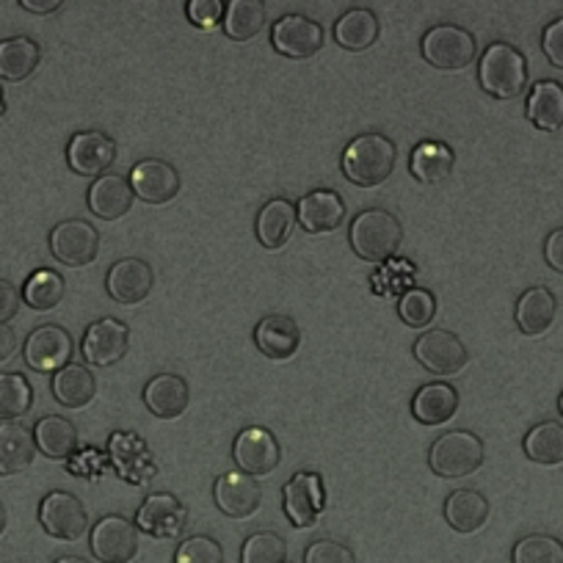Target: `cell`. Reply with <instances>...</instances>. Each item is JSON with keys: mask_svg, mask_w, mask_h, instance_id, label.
<instances>
[{"mask_svg": "<svg viewBox=\"0 0 563 563\" xmlns=\"http://www.w3.org/2000/svg\"><path fill=\"white\" fill-rule=\"evenodd\" d=\"M395 144L382 133H362L351 141L343 153V175L354 186L376 188L393 177Z\"/></svg>", "mask_w": 563, "mask_h": 563, "instance_id": "1", "label": "cell"}, {"mask_svg": "<svg viewBox=\"0 0 563 563\" xmlns=\"http://www.w3.org/2000/svg\"><path fill=\"white\" fill-rule=\"evenodd\" d=\"M349 241L356 257L367 260V263H384V260L398 254L400 243H404V227L389 210H362L351 221Z\"/></svg>", "mask_w": 563, "mask_h": 563, "instance_id": "2", "label": "cell"}, {"mask_svg": "<svg viewBox=\"0 0 563 563\" xmlns=\"http://www.w3.org/2000/svg\"><path fill=\"white\" fill-rule=\"evenodd\" d=\"M478 80L486 95L497 97V100H514L528 86V64L517 47L495 42L481 56Z\"/></svg>", "mask_w": 563, "mask_h": 563, "instance_id": "3", "label": "cell"}, {"mask_svg": "<svg viewBox=\"0 0 563 563\" xmlns=\"http://www.w3.org/2000/svg\"><path fill=\"white\" fill-rule=\"evenodd\" d=\"M481 464H484V442L473 431H448L429 451V467L445 481L467 478L481 470Z\"/></svg>", "mask_w": 563, "mask_h": 563, "instance_id": "4", "label": "cell"}, {"mask_svg": "<svg viewBox=\"0 0 563 563\" xmlns=\"http://www.w3.org/2000/svg\"><path fill=\"white\" fill-rule=\"evenodd\" d=\"M475 40L459 25H437L422 36V58L437 69L459 73L475 62Z\"/></svg>", "mask_w": 563, "mask_h": 563, "instance_id": "5", "label": "cell"}, {"mask_svg": "<svg viewBox=\"0 0 563 563\" xmlns=\"http://www.w3.org/2000/svg\"><path fill=\"white\" fill-rule=\"evenodd\" d=\"M415 360L434 376H459L467 367L470 351L462 340L445 329H431L415 343Z\"/></svg>", "mask_w": 563, "mask_h": 563, "instance_id": "6", "label": "cell"}, {"mask_svg": "<svg viewBox=\"0 0 563 563\" xmlns=\"http://www.w3.org/2000/svg\"><path fill=\"white\" fill-rule=\"evenodd\" d=\"M53 257L69 268H84L91 265L100 254V232L84 219H69L53 227L51 232Z\"/></svg>", "mask_w": 563, "mask_h": 563, "instance_id": "7", "label": "cell"}, {"mask_svg": "<svg viewBox=\"0 0 563 563\" xmlns=\"http://www.w3.org/2000/svg\"><path fill=\"white\" fill-rule=\"evenodd\" d=\"M40 522L53 539L78 541L89 530V514L84 503L69 492H51L40 506Z\"/></svg>", "mask_w": 563, "mask_h": 563, "instance_id": "8", "label": "cell"}, {"mask_svg": "<svg viewBox=\"0 0 563 563\" xmlns=\"http://www.w3.org/2000/svg\"><path fill=\"white\" fill-rule=\"evenodd\" d=\"M130 349V329L117 318H100L91 323L80 343V354L89 365L111 367L128 356Z\"/></svg>", "mask_w": 563, "mask_h": 563, "instance_id": "9", "label": "cell"}, {"mask_svg": "<svg viewBox=\"0 0 563 563\" xmlns=\"http://www.w3.org/2000/svg\"><path fill=\"white\" fill-rule=\"evenodd\" d=\"M232 459H235L241 473L252 475V478H263V475L274 473L279 467L282 448L268 429L252 426V429H243L238 434L235 445H232Z\"/></svg>", "mask_w": 563, "mask_h": 563, "instance_id": "10", "label": "cell"}, {"mask_svg": "<svg viewBox=\"0 0 563 563\" xmlns=\"http://www.w3.org/2000/svg\"><path fill=\"white\" fill-rule=\"evenodd\" d=\"M25 365L34 367L36 373H58L62 367L69 365L73 356V338L67 329L58 323H45V327L34 329L25 340Z\"/></svg>", "mask_w": 563, "mask_h": 563, "instance_id": "11", "label": "cell"}, {"mask_svg": "<svg viewBox=\"0 0 563 563\" xmlns=\"http://www.w3.org/2000/svg\"><path fill=\"white\" fill-rule=\"evenodd\" d=\"M117 161V141L100 130H84L69 139L67 164L80 177H100Z\"/></svg>", "mask_w": 563, "mask_h": 563, "instance_id": "12", "label": "cell"}, {"mask_svg": "<svg viewBox=\"0 0 563 563\" xmlns=\"http://www.w3.org/2000/svg\"><path fill=\"white\" fill-rule=\"evenodd\" d=\"M91 552L100 563H130L139 555V528L124 517H102L91 528Z\"/></svg>", "mask_w": 563, "mask_h": 563, "instance_id": "13", "label": "cell"}, {"mask_svg": "<svg viewBox=\"0 0 563 563\" xmlns=\"http://www.w3.org/2000/svg\"><path fill=\"white\" fill-rule=\"evenodd\" d=\"M271 42H274V51L282 53L285 58L305 62V58H312L323 47V29L316 20L301 18V14H288V18L274 23Z\"/></svg>", "mask_w": 563, "mask_h": 563, "instance_id": "14", "label": "cell"}, {"mask_svg": "<svg viewBox=\"0 0 563 563\" xmlns=\"http://www.w3.org/2000/svg\"><path fill=\"white\" fill-rule=\"evenodd\" d=\"M155 285V271L150 268V263L139 257H128L119 260V263L111 265L106 276V290L117 305L133 307L141 305V301L147 299L153 294Z\"/></svg>", "mask_w": 563, "mask_h": 563, "instance_id": "15", "label": "cell"}, {"mask_svg": "<svg viewBox=\"0 0 563 563\" xmlns=\"http://www.w3.org/2000/svg\"><path fill=\"white\" fill-rule=\"evenodd\" d=\"M133 194L147 205H166L180 194V172L161 158L139 161L130 172Z\"/></svg>", "mask_w": 563, "mask_h": 563, "instance_id": "16", "label": "cell"}, {"mask_svg": "<svg viewBox=\"0 0 563 563\" xmlns=\"http://www.w3.org/2000/svg\"><path fill=\"white\" fill-rule=\"evenodd\" d=\"M285 514L296 528H312L321 517L327 497H323V484L318 473H296L285 484Z\"/></svg>", "mask_w": 563, "mask_h": 563, "instance_id": "17", "label": "cell"}, {"mask_svg": "<svg viewBox=\"0 0 563 563\" xmlns=\"http://www.w3.org/2000/svg\"><path fill=\"white\" fill-rule=\"evenodd\" d=\"M213 497L221 514L232 519H249L257 514L260 500H263V486L257 478L235 470V473H224L216 481Z\"/></svg>", "mask_w": 563, "mask_h": 563, "instance_id": "18", "label": "cell"}, {"mask_svg": "<svg viewBox=\"0 0 563 563\" xmlns=\"http://www.w3.org/2000/svg\"><path fill=\"white\" fill-rule=\"evenodd\" d=\"M188 511L175 495H150L144 500V506L139 508V517H135V525H139L144 533L155 536V539H177V536L186 530Z\"/></svg>", "mask_w": 563, "mask_h": 563, "instance_id": "19", "label": "cell"}, {"mask_svg": "<svg viewBox=\"0 0 563 563\" xmlns=\"http://www.w3.org/2000/svg\"><path fill=\"white\" fill-rule=\"evenodd\" d=\"M296 219H299L301 230L310 232V235L334 232L345 221V202L340 199V194L321 188V191L301 197V202L296 205Z\"/></svg>", "mask_w": 563, "mask_h": 563, "instance_id": "20", "label": "cell"}, {"mask_svg": "<svg viewBox=\"0 0 563 563\" xmlns=\"http://www.w3.org/2000/svg\"><path fill=\"white\" fill-rule=\"evenodd\" d=\"M254 345L260 354L274 362H285L296 356L301 345V329L288 316H268L254 327Z\"/></svg>", "mask_w": 563, "mask_h": 563, "instance_id": "21", "label": "cell"}, {"mask_svg": "<svg viewBox=\"0 0 563 563\" xmlns=\"http://www.w3.org/2000/svg\"><path fill=\"white\" fill-rule=\"evenodd\" d=\"M144 404L158 420H177L186 415L191 404V389L188 382L177 373H161L144 387Z\"/></svg>", "mask_w": 563, "mask_h": 563, "instance_id": "22", "label": "cell"}, {"mask_svg": "<svg viewBox=\"0 0 563 563\" xmlns=\"http://www.w3.org/2000/svg\"><path fill=\"white\" fill-rule=\"evenodd\" d=\"M108 451H111L113 467L119 470V475H122L128 484L141 486V484H147V481L155 475L153 456H150L144 442H141L135 434L117 431V434L111 437V442H108Z\"/></svg>", "mask_w": 563, "mask_h": 563, "instance_id": "23", "label": "cell"}, {"mask_svg": "<svg viewBox=\"0 0 563 563\" xmlns=\"http://www.w3.org/2000/svg\"><path fill=\"white\" fill-rule=\"evenodd\" d=\"M133 186L122 175H102L89 188V210L102 221H117L133 208Z\"/></svg>", "mask_w": 563, "mask_h": 563, "instance_id": "24", "label": "cell"}, {"mask_svg": "<svg viewBox=\"0 0 563 563\" xmlns=\"http://www.w3.org/2000/svg\"><path fill=\"white\" fill-rule=\"evenodd\" d=\"M34 431L23 422H0V475H18L34 464L36 459Z\"/></svg>", "mask_w": 563, "mask_h": 563, "instance_id": "25", "label": "cell"}, {"mask_svg": "<svg viewBox=\"0 0 563 563\" xmlns=\"http://www.w3.org/2000/svg\"><path fill=\"white\" fill-rule=\"evenodd\" d=\"M296 224H299V219H296V205L285 197L271 199V202L263 205V210L257 216V241L268 252H276V249H282L290 241Z\"/></svg>", "mask_w": 563, "mask_h": 563, "instance_id": "26", "label": "cell"}, {"mask_svg": "<svg viewBox=\"0 0 563 563\" xmlns=\"http://www.w3.org/2000/svg\"><path fill=\"white\" fill-rule=\"evenodd\" d=\"M459 411V393L451 384H426L415 393L411 400V415L422 426H445L448 420H453Z\"/></svg>", "mask_w": 563, "mask_h": 563, "instance_id": "27", "label": "cell"}, {"mask_svg": "<svg viewBox=\"0 0 563 563\" xmlns=\"http://www.w3.org/2000/svg\"><path fill=\"white\" fill-rule=\"evenodd\" d=\"M558 316V301L552 290L530 288L519 296L517 301V327L528 338H541L550 332Z\"/></svg>", "mask_w": 563, "mask_h": 563, "instance_id": "28", "label": "cell"}, {"mask_svg": "<svg viewBox=\"0 0 563 563\" xmlns=\"http://www.w3.org/2000/svg\"><path fill=\"white\" fill-rule=\"evenodd\" d=\"M34 440L40 453H45L53 462H67L75 456V451L80 448V437L75 422H69L67 417H42L34 429Z\"/></svg>", "mask_w": 563, "mask_h": 563, "instance_id": "29", "label": "cell"}, {"mask_svg": "<svg viewBox=\"0 0 563 563\" xmlns=\"http://www.w3.org/2000/svg\"><path fill=\"white\" fill-rule=\"evenodd\" d=\"M42 62V51L29 36H12L0 42V80L20 84L36 73Z\"/></svg>", "mask_w": 563, "mask_h": 563, "instance_id": "30", "label": "cell"}, {"mask_svg": "<svg viewBox=\"0 0 563 563\" xmlns=\"http://www.w3.org/2000/svg\"><path fill=\"white\" fill-rule=\"evenodd\" d=\"M445 519L456 533H478L489 519V500L475 489H459L445 500Z\"/></svg>", "mask_w": 563, "mask_h": 563, "instance_id": "31", "label": "cell"}, {"mask_svg": "<svg viewBox=\"0 0 563 563\" xmlns=\"http://www.w3.org/2000/svg\"><path fill=\"white\" fill-rule=\"evenodd\" d=\"M456 164V155L448 147L445 141H420L415 150H411V175L417 177L426 186H434L442 183L453 172Z\"/></svg>", "mask_w": 563, "mask_h": 563, "instance_id": "32", "label": "cell"}, {"mask_svg": "<svg viewBox=\"0 0 563 563\" xmlns=\"http://www.w3.org/2000/svg\"><path fill=\"white\" fill-rule=\"evenodd\" d=\"M97 395V378L89 367L67 365L53 373V398L67 409H84Z\"/></svg>", "mask_w": 563, "mask_h": 563, "instance_id": "33", "label": "cell"}, {"mask_svg": "<svg viewBox=\"0 0 563 563\" xmlns=\"http://www.w3.org/2000/svg\"><path fill=\"white\" fill-rule=\"evenodd\" d=\"M528 119L539 130L555 133L563 128V86L555 80H541L528 97Z\"/></svg>", "mask_w": 563, "mask_h": 563, "instance_id": "34", "label": "cell"}, {"mask_svg": "<svg viewBox=\"0 0 563 563\" xmlns=\"http://www.w3.org/2000/svg\"><path fill=\"white\" fill-rule=\"evenodd\" d=\"M378 18L371 9H351L334 25V40L340 47L351 53H362L376 45L378 40Z\"/></svg>", "mask_w": 563, "mask_h": 563, "instance_id": "35", "label": "cell"}, {"mask_svg": "<svg viewBox=\"0 0 563 563\" xmlns=\"http://www.w3.org/2000/svg\"><path fill=\"white\" fill-rule=\"evenodd\" d=\"M265 29L263 0H230L224 12V31L230 40L249 42Z\"/></svg>", "mask_w": 563, "mask_h": 563, "instance_id": "36", "label": "cell"}, {"mask_svg": "<svg viewBox=\"0 0 563 563\" xmlns=\"http://www.w3.org/2000/svg\"><path fill=\"white\" fill-rule=\"evenodd\" d=\"M525 453L530 462L555 467L563 464V426L561 422H539L525 437Z\"/></svg>", "mask_w": 563, "mask_h": 563, "instance_id": "37", "label": "cell"}, {"mask_svg": "<svg viewBox=\"0 0 563 563\" xmlns=\"http://www.w3.org/2000/svg\"><path fill=\"white\" fill-rule=\"evenodd\" d=\"M64 294H67V285H64V276L56 274V271H36V274L29 276L23 288V301L36 312L56 310L62 305Z\"/></svg>", "mask_w": 563, "mask_h": 563, "instance_id": "38", "label": "cell"}, {"mask_svg": "<svg viewBox=\"0 0 563 563\" xmlns=\"http://www.w3.org/2000/svg\"><path fill=\"white\" fill-rule=\"evenodd\" d=\"M34 404V389L20 373H0V422H12L29 415Z\"/></svg>", "mask_w": 563, "mask_h": 563, "instance_id": "39", "label": "cell"}, {"mask_svg": "<svg viewBox=\"0 0 563 563\" xmlns=\"http://www.w3.org/2000/svg\"><path fill=\"white\" fill-rule=\"evenodd\" d=\"M288 558V544L274 530H260L243 541L241 563H285Z\"/></svg>", "mask_w": 563, "mask_h": 563, "instance_id": "40", "label": "cell"}, {"mask_svg": "<svg viewBox=\"0 0 563 563\" xmlns=\"http://www.w3.org/2000/svg\"><path fill=\"white\" fill-rule=\"evenodd\" d=\"M514 563H563V544L555 536H525L514 547Z\"/></svg>", "mask_w": 563, "mask_h": 563, "instance_id": "41", "label": "cell"}, {"mask_svg": "<svg viewBox=\"0 0 563 563\" xmlns=\"http://www.w3.org/2000/svg\"><path fill=\"white\" fill-rule=\"evenodd\" d=\"M398 316L406 327L422 329L429 327L437 316V299L431 290L411 288L398 299Z\"/></svg>", "mask_w": 563, "mask_h": 563, "instance_id": "42", "label": "cell"}, {"mask_svg": "<svg viewBox=\"0 0 563 563\" xmlns=\"http://www.w3.org/2000/svg\"><path fill=\"white\" fill-rule=\"evenodd\" d=\"M177 563H224V550L210 536H191L177 550Z\"/></svg>", "mask_w": 563, "mask_h": 563, "instance_id": "43", "label": "cell"}, {"mask_svg": "<svg viewBox=\"0 0 563 563\" xmlns=\"http://www.w3.org/2000/svg\"><path fill=\"white\" fill-rule=\"evenodd\" d=\"M305 563H356L354 552L334 539H318L307 547Z\"/></svg>", "mask_w": 563, "mask_h": 563, "instance_id": "44", "label": "cell"}, {"mask_svg": "<svg viewBox=\"0 0 563 563\" xmlns=\"http://www.w3.org/2000/svg\"><path fill=\"white\" fill-rule=\"evenodd\" d=\"M224 0H188V20L199 29H216L219 23H224Z\"/></svg>", "mask_w": 563, "mask_h": 563, "instance_id": "45", "label": "cell"}, {"mask_svg": "<svg viewBox=\"0 0 563 563\" xmlns=\"http://www.w3.org/2000/svg\"><path fill=\"white\" fill-rule=\"evenodd\" d=\"M541 47H544L547 58H550L558 69H563V18L547 25L544 36H541Z\"/></svg>", "mask_w": 563, "mask_h": 563, "instance_id": "46", "label": "cell"}, {"mask_svg": "<svg viewBox=\"0 0 563 563\" xmlns=\"http://www.w3.org/2000/svg\"><path fill=\"white\" fill-rule=\"evenodd\" d=\"M23 294L9 279H0V323H9L20 312Z\"/></svg>", "mask_w": 563, "mask_h": 563, "instance_id": "47", "label": "cell"}, {"mask_svg": "<svg viewBox=\"0 0 563 563\" xmlns=\"http://www.w3.org/2000/svg\"><path fill=\"white\" fill-rule=\"evenodd\" d=\"M544 257H547V263H550L552 271L563 274V227L561 230L550 232V238H547V243H544Z\"/></svg>", "mask_w": 563, "mask_h": 563, "instance_id": "48", "label": "cell"}, {"mask_svg": "<svg viewBox=\"0 0 563 563\" xmlns=\"http://www.w3.org/2000/svg\"><path fill=\"white\" fill-rule=\"evenodd\" d=\"M14 354H18V334L12 327L0 323V362L12 360Z\"/></svg>", "mask_w": 563, "mask_h": 563, "instance_id": "49", "label": "cell"}, {"mask_svg": "<svg viewBox=\"0 0 563 563\" xmlns=\"http://www.w3.org/2000/svg\"><path fill=\"white\" fill-rule=\"evenodd\" d=\"M64 0H20V7L31 14H53Z\"/></svg>", "mask_w": 563, "mask_h": 563, "instance_id": "50", "label": "cell"}, {"mask_svg": "<svg viewBox=\"0 0 563 563\" xmlns=\"http://www.w3.org/2000/svg\"><path fill=\"white\" fill-rule=\"evenodd\" d=\"M53 563H89V561H84V558H75V555H64V558H58V561H53Z\"/></svg>", "mask_w": 563, "mask_h": 563, "instance_id": "51", "label": "cell"}, {"mask_svg": "<svg viewBox=\"0 0 563 563\" xmlns=\"http://www.w3.org/2000/svg\"><path fill=\"white\" fill-rule=\"evenodd\" d=\"M3 530H7V508L0 503V536H3Z\"/></svg>", "mask_w": 563, "mask_h": 563, "instance_id": "52", "label": "cell"}, {"mask_svg": "<svg viewBox=\"0 0 563 563\" xmlns=\"http://www.w3.org/2000/svg\"><path fill=\"white\" fill-rule=\"evenodd\" d=\"M7 113V100H3V91H0V117Z\"/></svg>", "mask_w": 563, "mask_h": 563, "instance_id": "53", "label": "cell"}, {"mask_svg": "<svg viewBox=\"0 0 563 563\" xmlns=\"http://www.w3.org/2000/svg\"><path fill=\"white\" fill-rule=\"evenodd\" d=\"M558 411H561V417H563V393H561V398H558Z\"/></svg>", "mask_w": 563, "mask_h": 563, "instance_id": "54", "label": "cell"}]
</instances>
